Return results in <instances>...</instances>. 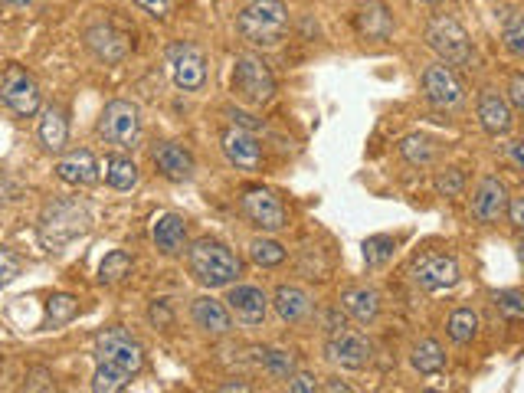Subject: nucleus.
Masks as SVG:
<instances>
[{
	"mask_svg": "<svg viewBox=\"0 0 524 393\" xmlns=\"http://www.w3.org/2000/svg\"><path fill=\"white\" fill-rule=\"evenodd\" d=\"M190 276L207 289H226L243 276V262L217 240H197L187 249Z\"/></svg>",
	"mask_w": 524,
	"mask_h": 393,
	"instance_id": "nucleus-1",
	"label": "nucleus"
},
{
	"mask_svg": "<svg viewBox=\"0 0 524 393\" xmlns=\"http://www.w3.org/2000/svg\"><path fill=\"white\" fill-rule=\"evenodd\" d=\"M236 27L253 46H279L289 30V10L282 0H249L236 17Z\"/></svg>",
	"mask_w": 524,
	"mask_h": 393,
	"instance_id": "nucleus-2",
	"label": "nucleus"
},
{
	"mask_svg": "<svg viewBox=\"0 0 524 393\" xmlns=\"http://www.w3.org/2000/svg\"><path fill=\"white\" fill-rule=\"evenodd\" d=\"M89 230V213L76 200H53L46 204L40 217V243L46 249H63L69 240H76Z\"/></svg>",
	"mask_w": 524,
	"mask_h": 393,
	"instance_id": "nucleus-3",
	"label": "nucleus"
},
{
	"mask_svg": "<svg viewBox=\"0 0 524 393\" xmlns=\"http://www.w3.org/2000/svg\"><path fill=\"white\" fill-rule=\"evenodd\" d=\"M426 46L443 59L446 66H469L472 63V43L466 27L456 17L439 14L426 23Z\"/></svg>",
	"mask_w": 524,
	"mask_h": 393,
	"instance_id": "nucleus-4",
	"label": "nucleus"
},
{
	"mask_svg": "<svg viewBox=\"0 0 524 393\" xmlns=\"http://www.w3.org/2000/svg\"><path fill=\"white\" fill-rule=\"evenodd\" d=\"M233 92L240 95L246 105H266L272 102V95H276V76H272V69L262 63L259 56L243 53L236 56V66H233Z\"/></svg>",
	"mask_w": 524,
	"mask_h": 393,
	"instance_id": "nucleus-5",
	"label": "nucleus"
},
{
	"mask_svg": "<svg viewBox=\"0 0 524 393\" xmlns=\"http://www.w3.org/2000/svg\"><path fill=\"white\" fill-rule=\"evenodd\" d=\"M141 135V112L135 102L115 99L99 115V138H105L115 148H135Z\"/></svg>",
	"mask_w": 524,
	"mask_h": 393,
	"instance_id": "nucleus-6",
	"label": "nucleus"
},
{
	"mask_svg": "<svg viewBox=\"0 0 524 393\" xmlns=\"http://www.w3.org/2000/svg\"><path fill=\"white\" fill-rule=\"evenodd\" d=\"M95 361L99 364H112V367H122L125 374L135 377L141 367H145V351L141 344L128 335L122 328H109L95 338Z\"/></svg>",
	"mask_w": 524,
	"mask_h": 393,
	"instance_id": "nucleus-7",
	"label": "nucleus"
},
{
	"mask_svg": "<svg viewBox=\"0 0 524 393\" xmlns=\"http://www.w3.org/2000/svg\"><path fill=\"white\" fill-rule=\"evenodd\" d=\"M0 99L20 118H30L40 112V86L23 66L4 69V76H0Z\"/></svg>",
	"mask_w": 524,
	"mask_h": 393,
	"instance_id": "nucleus-8",
	"label": "nucleus"
},
{
	"mask_svg": "<svg viewBox=\"0 0 524 393\" xmlns=\"http://www.w3.org/2000/svg\"><path fill=\"white\" fill-rule=\"evenodd\" d=\"M168 69L181 92H197L207 82V56L194 43H174L168 50Z\"/></svg>",
	"mask_w": 524,
	"mask_h": 393,
	"instance_id": "nucleus-9",
	"label": "nucleus"
},
{
	"mask_svg": "<svg viewBox=\"0 0 524 393\" xmlns=\"http://www.w3.org/2000/svg\"><path fill=\"white\" fill-rule=\"evenodd\" d=\"M410 276H413V282L420 285L423 292H446V289H452V285L462 279V269H459L456 256L430 253V256H423V259L413 262Z\"/></svg>",
	"mask_w": 524,
	"mask_h": 393,
	"instance_id": "nucleus-10",
	"label": "nucleus"
},
{
	"mask_svg": "<svg viewBox=\"0 0 524 393\" xmlns=\"http://www.w3.org/2000/svg\"><path fill=\"white\" fill-rule=\"evenodd\" d=\"M243 213H246V220L262 233H279L285 226V220H289L285 217L282 200L266 187H249L246 190L243 194Z\"/></svg>",
	"mask_w": 524,
	"mask_h": 393,
	"instance_id": "nucleus-11",
	"label": "nucleus"
},
{
	"mask_svg": "<svg viewBox=\"0 0 524 393\" xmlns=\"http://www.w3.org/2000/svg\"><path fill=\"white\" fill-rule=\"evenodd\" d=\"M325 351H328V361L348 367V371H364L374 357L371 341H367L361 331H351V328L338 331V335H328Z\"/></svg>",
	"mask_w": 524,
	"mask_h": 393,
	"instance_id": "nucleus-12",
	"label": "nucleus"
},
{
	"mask_svg": "<svg viewBox=\"0 0 524 393\" xmlns=\"http://www.w3.org/2000/svg\"><path fill=\"white\" fill-rule=\"evenodd\" d=\"M220 148L236 171L256 174L262 168V148L249 128H226L220 135Z\"/></svg>",
	"mask_w": 524,
	"mask_h": 393,
	"instance_id": "nucleus-13",
	"label": "nucleus"
},
{
	"mask_svg": "<svg viewBox=\"0 0 524 393\" xmlns=\"http://www.w3.org/2000/svg\"><path fill=\"white\" fill-rule=\"evenodd\" d=\"M423 95L436 109H456L462 105V82L446 63H433L423 69Z\"/></svg>",
	"mask_w": 524,
	"mask_h": 393,
	"instance_id": "nucleus-14",
	"label": "nucleus"
},
{
	"mask_svg": "<svg viewBox=\"0 0 524 393\" xmlns=\"http://www.w3.org/2000/svg\"><path fill=\"white\" fill-rule=\"evenodd\" d=\"M508 190L498 177H482L472 194V217L479 223H495L508 213Z\"/></svg>",
	"mask_w": 524,
	"mask_h": 393,
	"instance_id": "nucleus-15",
	"label": "nucleus"
},
{
	"mask_svg": "<svg viewBox=\"0 0 524 393\" xmlns=\"http://www.w3.org/2000/svg\"><path fill=\"white\" fill-rule=\"evenodd\" d=\"M226 308H230V315H236V321H243V325H262L269 315V299L256 285H233L230 295H226Z\"/></svg>",
	"mask_w": 524,
	"mask_h": 393,
	"instance_id": "nucleus-16",
	"label": "nucleus"
},
{
	"mask_svg": "<svg viewBox=\"0 0 524 393\" xmlns=\"http://www.w3.org/2000/svg\"><path fill=\"white\" fill-rule=\"evenodd\" d=\"M99 161L92 158V151L79 148V151H69L63 158L56 161V177L69 187H92L99 181Z\"/></svg>",
	"mask_w": 524,
	"mask_h": 393,
	"instance_id": "nucleus-17",
	"label": "nucleus"
},
{
	"mask_svg": "<svg viewBox=\"0 0 524 393\" xmlns=\"http://www.w3.org/2000/svg\"><path fill=\"white\" fill-rule=\"evenodd\" d=\"M479 122L488 135H508L511 125H515V109H511V102L505 99L502 92L495 89H485L479 95Z\"/></svg>",
	"mask_w": 524,
	"mask_h": 393,
	"instance_id": "nucleus-18",
	"label": "nucleus"
},
{
	"mask_svg": "<svg viewBox=\"0 0 524 393\" xmlns=\"http://www.w3.org/2000/svg\"><path fill=\"white\" fill-rule=\"evenodd\" d=\"M151 240L161 256H181L187 246V220L181 213H161V217H154Z\"/></svg>",
	"mask_w": 524,
	"mask_h": 393,
	"instance_id": "nucleus-19",
	"label": "nucleus"
},
{
	"mask_svg": "<svg viewBox=\"0 0 524 393\" xmlns=\"http://www.w3.org/2000/svg\"><path fill=\"white\" fill-rule=\"evenodd\" d=\"M86 46L102 59V63H122L128 56V40L112 27V23H92L86 30Z\"/></svg>",
	"mask_w": 524,
	"mask_h": 393,
	"instance_id": "nucleus-20",
	"label": "nucleus"
},
{
	"mask_svg": "<svg viewBox=\"0 0 524 393\" xmlns=\"http://www.w3.org/2000/svg\"><path fill=\"white\" fill-rule=\"evenodd\" d=\"M354 27L364 40H387L393 33V14L384 0H364L354 14Z\"/></svg>",
	"mask_w": 524,
	"mask_h": 393,
	"instance_id": "nucleus-21",
	"label": "nucleus"
},
{
	"mask_svg": "<svg viewBox=\"0 0 524 393\" xmlns=\"http://www.w3.org/2000/svg\"><path fill=\"white\" fill-rule=\"evenodd\" d=\"M190 318H194V325L200 331H207V335H230V328H233L230 308L217 299H210V295L194 299V305H190Z\"/></svg>",
	"mask_w": 524,
	"mask_h": 393,
	"instance_id": "nucleus-22",
	"label": "nucleus"
},
{
	"mask_svg": "<svg viewBox=\"0 0 524 393\" xmlns=\"http://www.w3.org/2000/svg\"><path fill=\"white\" fill-rule=\"evenodd\" d=\"M154 164H158V171L168 177V181H190V177H194V158H190V151H184L181 145H174V141H161V145L154 148Z\"/></svg>",
	"mask_w": 524,
	"mask_h": 393,
	"instance_id": "nucleus-23",
	"label": "nucleus"
},
{
	"mask_svg": "<svg viewBox=\"0 0 524 393\" xmlns=\"http://www.w3.org/2000/svg\"><path fill=\"white\" fill-rule=\"evenodd\" d=\"M272 305H276V312L282 321H289V325H299L308 315H312V295L299 285H279L276 295H272Z\"/></svg>",
	"mask_w": 524,
	"mask_h": 393,
	"instance_id": "nucleus-24",
	"label": "nucleus"
},
{
	"mask_svg": "<svg viewBox=\"0 0 524 393\" xmlns=\"http://www.w3.org/2000/svg\"><path fill=\"white\" fill-rule=\"evenodd\" d=\"M341 305H344V312H348L354 321H361V325H371V321H377V315H380V295L374 289H367V285L344 289Z\"/></svg>",
	"mask_w": 524,
	"mask_h": 393,
	"instance_id": "nucleus-25",
	"label": "nucleus"
},
{
	"mask_svg": "<svg viewBox=\"0 0 524 393\" xmlns=\"http://www.w3.org/2000/svg\"><path fill=\"white\" fill-rule=\"evenodd\" d=\"M66 138H69V122H66V112L59 109V105H50V109H43V118H40V141L46 151H63L66 148Z\"/></svg>",
	"mask_w": 524,
	"mask_h": 393,
	"instance_id": "nucleus-26",
	"label": "nucleus"
},
{
	"mask_svg": "<svg viewBox=\"0 0 524 393\" xmlns=\"http://www.w3.org/2000/svg\"><path fill=\"white\" fill-rule=\"evenodd\" d=\"M410 364H413V371H420L423 377L439 374V371L446 367V351H443V344L433 341V338L416 341L413 351H410Z\"/></svg>",
	"mask_w": 524,
	"mask_h": 393,
	"instance_id": "nucleus-27",
	"label": "nucleus"
},
{
	"mask_svg": "<svg viewBox=\"0 0 524 393\" xmlns=\"http://www.w3.org/2000/svg\"><path fill=\"white\" fill-rule=\"evenodd\" d=\"M102 171H105V184L115 187V190L138 187V164L131 158H125V154H112V158H105Z\"/></svg>",
	"mask_w": 524,
	"mask_h": 393,
	"instance_id": "nucleus-28",
	"label": "nucleus"
},
{
	"mask_svg": "<svg viewBox=\"0 0 524 393\" xmlns=\"http://www.w3.org/2000/svg\"><path fill=\"white\" fill-rule=\"evenodd\" d=\"M79 315V299L76 295H66V292H59L53 295L50 302H46V318H43V328H63L69 325Z\"/></svg>",
	"mask_w": 524,
	"mask_h": 393,
	"instance_id": "nucleus-29",
	"label": "nucleus"
},
{
	"mask_svg": "<svg viewBox=\"0 0 524 393\" xmlns=\"http://www.w3.org/2000/svg\"><path fill=\"white\" fill-rule=\"evenodd\" d=\"M446 331L456 344H469L475 335H479V315H475L472 308H456L446 321Z\"/></svg>",
	"mask_w": 524,
	"mask_h": 393,
	"instance_id": "nucleus-30",
	"label": "nucleus"
},
{
	"mask_svg": "<svg viewBox=\"0 0 524 393\" xmlns=\"http://www.w3.org/2000/svg\"><path fill=\"white\" fill-rule=\"evenodd\" d=\"M131 269H135V262H131V256L125 253V249H115V253H109L102 259L99 266V282L102 285H115L131 276Z\"/></svg>",
	"mask_w": 524,
	"mask_h": 393,
	"instance_id": "nucleus-31",
	"label": "nucleus"
},
{
	"mask_svg": "<svg viewBox=\"0 0 524 393\" xmlns=\"http://www.w3.org/2000/svg\"><path fill=\"white\" fill-rule=\"evenodd\" d=\"M400 154L410 164H416V168H423V164H430L436 158V145H433V138H426V135H407L400 141Z\"/></svg>",
	"mask_w": 524,
	"mask_h": 393,
	"instance_id": "nucleus-32",
	"label": "nucleus"
},
{
	"mask_svg": "<svg viewBox=\"0 0 524 393\" xmlns=\"http://www.w3.org/2000/svg\"><path fill=\"white\" fill-rule=\"evenodd\" d=\"M361 249H364V262H367V266L377 269V266H384V262L393 259L397 240H393V236H387V233H377V236H367Z\"/></svg>",
	"mask_w": 524,
	"mask_h": 393,
	"instance_id": "nucleus-33",
	"label": "nucleus"
},
{
	"mask_svg": "<svg viewBox=\"0 0 524 393\" xmlns=\"http://www.w3.org/2000/svg\"><path fill=\"white\" fill-rule=\"evenodd\" d=\"M131 374H125L122 367H112V364H99L92 374V390L95 393H118L128 387Z\"/></svg>",
	"mask_w": 524,
	"mask_h": 393,
	"instance_id": "nucleus-34",
	"label": "nucleus"
},
{
	"mask_svg": "<svg viewBox=\"0 0 524 393\" xmlns=\"http://www.w3.org/2000/svg\"><path fill=\"white\" fill-rule=\"evenodd\" d=\"M502 40L511 53L524 59V14H518V10H505L502 14Z\"/></svg>",
	"mask_w": 524,
	"mask_h": 393,
	"instance_id": "nucleus-35",
	"label": "nucleus"
},
{
	"mask_svg": "<svg viewBox=\"0 0 524 393\" xmlns=\"http://www.w3.org/2000/svg\"><path fill=\"white\" fill-rule=\"evenodd\" d=\"M249 259H253L256 266L269 269V266H279V262L285 259V249H282V243L266 240V236H259V240L249 243Z\"/></svg>",
	"mask_w": 524,
	"mask_h": 393,
	"instance_id": "nucleus-36",
	"label": "nucleus"
},
{
	"mask_svg": "<svg viewBox=\"0 0 524 393\" xmlns=\"http://www.w3.org/2000/svg\"><path fill=\"white\" fill-rule=\"evenodd\" d=\"M492 299H495V305H498V312H502L508 321H524V292H518V289H502V292H495Z\"/></svg>",
	"mask_w": 524,
	"mask_h": 393,
	"instance_id": "nucleus-37",
	"label": "nucleus"
},
{
	"mask_svg": "<svg viewBox=\"0 0 524 393\" xmlns=\"http://www.w3.org/2000/svg\"><path fill=\"white\" fill-rule=\"evenodd\" d=\"M262 364H266V371L272 374V377H285L289 380L292 374H295V357H292V351H262Z\"/></svg>",
	"mask_w": 524,
	"mask_h": 393,
	"instance_id": "nucleus-38",
	"label": "nucleus"
},
{
	"mask_svg": "<svg viewBox=\"0 0 524 393\" xmlns=\"http://www.w3.org/2000/svg\"><path fill=\"white\" fill-rule=\"evenodd\" d=\"M436 190L443 197H462V190H466V174L459 168H446L436 174Z\"/></svg>",
	"mask_w": 524,
	"mask_h": 393,
	"instance_id": "nucleus-39",
	"label": "nucleus"
},
{
	"mask_svg": "<svg viewBox=\"0 0 524 393\" xmlns=\"http://www.w3.org/2000/svg\"><path fill=\"white\" fill-rule=\"evenodd\" d=\"M17 276H20V262H17V256L10 253V249L0 246V285L14 282Z\"/></svg>",
	"mask_w": 524,
	"mask_h": 393,
	"instance_id": "nucleus-40",
	"label": "nucleus"
},
{
	"mask_svg": "<svg viewBox=\"0 0 524 393\" xmlns=\"http://www.w3.org/2000/svg\"><path fill=\"white\" fill-rule=\"evenodd\" d=\"M289 390H292V393H315V390H321V384H318V377H315V374H308V371H295V374L289 377Z\"/></svg>",
	"mask_w": 524,
	"mask_h": 393,
	"instance_id": "nucleus-41",
	"label": "nucleus"
},
{
	"mask_svg": "<svg viewBox=\"0 0 524 393\" xmlns=\"http://www.w3.org/2000/svg\"><path fill=\"white\" fill-rule=\"evenodd\" d=\"M508 102H511V109L524 112V73L511 76V82H508Z\"/></svg>",
	"mask_w": 524,
	"mask_h": 393,
	"instance_id": "nucleus-42",
	"label": "nucleus"
},
{
	"mask_svg": "<svg viewBox=\"0 0 524 393\" xmlns=\"http://www.w3.org/2000/svg\"><path fill=\"white\" fill-rule=\"evenodd\" d=\"M148 318H151V325L168 328V325H171V308H168V302H151Z\"/></svg>",
	"mask_w": 524,
	"mask_h": 393,
	"instance_id": "nucleus-43",
	"label": "nucleus"
},
{
	"mask_svg": "<svg viewBox=\"0 0 524 393\" xmlns=\"http://www.w3.org/2000/svg\"><path fill=\"white\" fill-rule=\"evenodd\" d=\"M135 4L141 7V10H148L151 17H158V20H164L171 14V0H135Z\"/></svg>",
	"mask_w": 524,
	"mask_h": 393,
	"instance_id": "nucleus-44",
	"label": "nucleus"
},
{
	"mask_svg": "<svg viewBox=\"0 0 524 393\" xmlns=\"http://www.w3.org/2000/svg\"><path fill=\"white\" fill-rule=\"evenodd\" d=\"M508 220H511L515 230H524V197L508 200Z\"/></svg>",
	"mask_w": 524,
	"mask_h": 393,
	"instance_id": "nucleus-45",
	"label": "nucleus"
},
{
	"mask_svg": "<svg viewBox=\"0 0 524 393\" xmlns=\"http://www.w3.org/2000/svg\"><path fill=\"white\" fill-rule=\"evenodd\" d=\"M325 328H328V335H338V331L348 328V321H344L341 308H331V312L325 315Z\"/></svg>",
	"mask_w": 524,
	"mask_h": 393,
	"instance_id": "nucleus-46",
	"label": "nucleus"
},
{
	"mask_svg": "<svg viewBox=\"0 0 524 393\" xmlns=\"http://www.w3.org/2000/svg\"><path fill=\"white\" fill-rule=\"evenodd\" d=\"M508 161L515 164V168H521L524 171V141H508Z\"/></svg>",
	"mask_w": 524,
	"mask_h": 393,
	"instance_id": "nucleus-47",
	"label": "nucleus"
},
{
	"mask_svg": "<svg viewBox=\"0 0 524 393\" xmlns=\"http://www.w3.org/2000/svg\"><path fill=\"white\" fill-rule=\"evenodd\" d=\"M4 7H14V10H23V7H30V0H0Z\"/></svg>",
	"mask_w": 524,
	"mask_h": 393,
	"instance_id": "nucleus-48",
	"label": "nucleus"
},
{
	"mask_svg": "<svg viewBox=\"0 0 524 393\" xmlns=\"http://www.w3.org/2000/svg\"><path fill=\"white\" fill-rule=\"evenodd\" d=\"M325 390H331V393H338V390H344V393H348L351 387H348V384H341V380H335V384H328Z\"/></svg>",
	"mask_w": 524,
	"mask_h": 393,
	"instance_id": "nucleus-49",
	"label": "nucleus"
},
{
	"mask_svg": "<svg viewBox=\"0 0 524 393\" xmlns=\"http://www.w3.org/2000/svg\"><path fill=\"white\" fill-rule=\"evenodd\" d=\"M7 194H10V187H7V181H0V204L7 200Z\"/></svg>",
	"mask_w": 524,
	"mask_h": 393,
	"instance_id": "nucleus-50",
	"label": "nucleus"
},
{
	"mask_svg": "<svg viewBox=\"0 0 524 393\" xmlns=\"http://www.w3.org/2000/svg\"><path fill=\"white\" fill-rule=\"evenodd\" d=\"M518 259H521V266H524V236H521V243H518Z\"/></svg>",
	"mask_w": 524,
	"mask_h": 393,
	"instance_id": "nucleus-51",
	"label": "nucleus"
},
{
	"mask_svg": "<svg viewBox=\"0 0 524 393\" xmlns=\"http://www.w3.org/2000/svg\"><path fill=\"white\" fill-rule=\"evenodd\" d=\"M420 4H443V0H420Z\"/></svg>",
	"mask_w": 524,
	"mask_h": 393,
	"instance_id": "nucleus-52",
	"label": "nucleus"
}]
</instances>
